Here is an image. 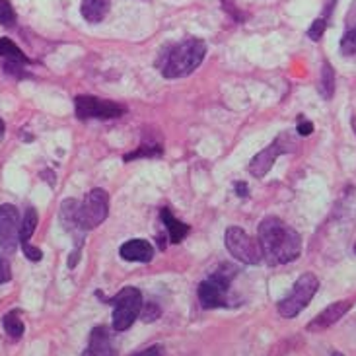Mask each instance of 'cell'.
<instances>
[{
    "mask_svg": "<svg viewBox=\"0 0 356 356\" xmlns=\"http://www.w3.org/2000/svg\"><path fill=\"white\" fill-rule=\"evenodd\" d=\"M131 356H165L164 347H160V345H152V347L145 348V350H140V353H135V355Z\"/></svg>",
    "mask_w": 356,
    "mask_h": 356,
    "instance_id": "obj_28",
    "label": "cell"
},
{
    "mask_svg": "<svg viewBox=\"0 0 356 356\" xmlns=\"http://www.w3.org/2000/svg\"><path fill=\"white\" fill-rule=\"evenodd\" d=\"M160 216H162V220H164L165 232H168V236H170V241L172 243H181L185 238H187V234H189V226L181 222L179 218H175L174 214L170 212V209H162L160 212Z\"/></svg>",
    "mask_w": 356,
    "mask_h": 356,
    "instance_id": "obj_16",
    "label": "cell"
},
{
    "mask_svg": "<svg viewBox=\"0 0 356 356\" xmlns=\"http://www.w3.org/2000/svg\"><path fill=\"white\" fill-rule=\"evenodd\" d=\"M236 275H238V269L230 263H222L218 265V269L212 270L211 277L202 280L197 290V296H199L202 308L214 309L228 306V292H230V284Z\"/></svg>",
    "mask_w": 356,
    "mask_h": 356,
    "instance_id": "obj_3",
    "label": "cell"
},
{
    "mask_svg": "<svg viewBox=\"0 0 356 356\" xmlns=\"http://www.w3.org/2000/svg\"><path fill=\"white\" fill-rule=\"evenodd\" d=\"M74 109H76V117L82 121L88 119H119L127 113L123 106H119L115 102L109 99H99L94 96H78L74 99Z\"/></svg>",
    "mask_w": 356,
    "mask_h": 356,
    "instance_id": "obj_8",
    "label": "cell"
},
{
    "mask_svg": "<svg viewBox=\"0 0 356 356\" xmlns=\"http://www.w3.org/2000/svg\"><path fill=\"white\" fill-rule=\"evenodd\" d=\"M236 193H238L240 197H248V195H250V189H248V185L243 181H238L236 183Z\"/></svg>",
    "mask_w": 356,
    "mask_h": 356,
    "instance_id": "obj_31",
    "label": "cell"
},
{
    "mask_svg": "<svg viewBox=\"0 0 356 356\" xmlns=\"http://www.w3.org/2000/svg\"><path fill=\"white\" fill-rule=\"evenodd\" d=\"M298 135L300 136H309L312 133H314V123L312 121H306V119H300V123H298Z\"/></svg>",
    "mask_w": 356,
    "mask_h": 356,
    "instance_id": "obj_29",
    "label": "cell"
},
{
    "mask_svg": "<svg viewBox=\"0 0 356 356\" xmlns=\"http://www.w3.org/2000/svg\"><path fill=\"white\" fill-rule=\"evenodd\" d=\"M19 243V214L14 204L0 207V257H12Z\"/></svg>",
    "mask_w": 356,
    "mask_h": 356,
    "instance_id": "obj_10",
    "label": "cell"
},
{
    "mask_svg": "<svg viewBox=\"0 0 356 356\" xmlns=\"http://www.w3.org/2000/svg\"><path fill=\"white\" fill-rule=\"evenodd\" d=\"M220 2H222V8L226 10V12H230L232 16H234L236 19L240 18V12H238V8H236V2H234V0H220Z\"/></svg>",
    "mask_w": 356,
    "mask_h": 356,
    "instance_id": "obj_30",
    "label": "cell"
},
{
    "mask_svg": "<svg viewBox=\"0 0 356 356\" xmlns=\"http://www.w3.org/2000/svg\"><path fill=\"white\" fill-rule=\"evenodd\" d=\"M224 243H226V250L230 251L232 257H236L243 265H259L263 261L259 241L251 240L250 236L238 226H230L226 230Z\"/></svg>",
    "mask_w": 356,
    "mask_h": 356,
    "instance_id": "obj_7",
    "label": "cell"
},
{
    "mask_svg": "<svg viewBox=\"0 0 356 356\" xmlns=\"http://www.w3.org/2000/svg\"><path fill=\"white\" fill-rule=\"evenodd\" d=\"M140 314H143V321H148V323H150V321H154L156 318H160L162 312H160V308H158L156 304H143V312H140Z\"/></svg>",
    "mask_w": 356,
    "mask_h": 356,
    "instance_id": "obj_26",
    "label": "cell"
},
{
    "mask_svg": "<svg viewBox=\"0 0 356 356\" xmlns=\"http://www.w3.org/2000/svg\"><path fill=\"white\" fill-rule=\"evenodd\" d=\"M35 228H38V212H35V209L29 207V209H26V214H24L22 224H19V243L31 240Z\"/></svg>",
    "mask_w": 356,
    "mask_h": 356,
    "instance_id": "obj_20",
    "label": "cell"
},
{
    "mask_svg": "<svg viewBox=\"0 0 356 356\" xmlns=\"http://www.w3.org/2000/svg\"><path fill=\"white\" fill-rule=\"evenodd\" d=\"M259 248L267 265H286L300 257L302 238L284 220L277 216H267L259 224Z\"/></svg>",
    "mask_w": 356,
    "mask_h": 356,
    "instance_id": "obj_1",
    "label": "cell"
},
{
    "mask_svg": "<svg viewBox=\"0 0 356 356\" xmlns=\"http://www.w3.org/2000/svg\"><path fill=\"white\" fill-rule=\"evenodd\" d=\"M109 8H111L109 0H82V4H80L82 18L86 19L88 24L104 22L107 14H109Z\"/></svg>",
    "mask_w": 356,
    "mask_h": 356,
    "instance_id": "obj_15",
    "label": "cell"
},
{
    "mask_svg": "<svg viewBox=\"0 0 356 356\" xmlns=\"http://www.w3.org/2000/svg\"><path fill=\"white\" fill-rule=\"evenodd\" d=\"M207 55V43L199 38H187L170 49V53L162 60V76L168 80L189 76L201 67Z\"/></svg>",
    "mask_w": 356,
    "mask_h": 356,
    "instance_id": "obj_2",
    "label": "cell"
},
{
    "mask_svg": "<svg viewBox=\"0 0 356 356\" xmlns=\"http://www.w3.org/2000/svg\"><path fill=\"white\" fill-rule=\"evenodd\" d=\"M4 133H6V127H4V121L0 119V140L4 138Z\"/></svg>",
    "mask_w": 356,
    "mask_h": 356,
    "instance_id": "obj_32",
    "label": "cell"
},
{
    "mask_svg": "<svg viewBox=\"0 0 356 356\" xmlns=\"http://www.w3.org/2000/svg\"><path fill=\"white\" fill-rule=\"evenodd\" d=\"M296 150V143L292 140V136L289 133H280L267 148H263L259 154L253 156V160L250 162V174L253 177H265L269 174L270 168L275 165V160L282 154H290Z\"/></svg>",
    "mask_w": 356,
    "mask_h": 356,
    "instance_id": "obj_6",
    "label": "cell"
},
{
    "mask_svg": "<svg viewBox=\"0 0 356 356\" xmlns=\"http://www.w3.org/2000/svg\"><path fill=\"white\" fill-rule=\"evenodd\" d=\"M325 29H327V18L323 16V18H318L314 24H312V26H309L308 38L312 39V41H319L321 35L325 33Z\"/></svg>",
    "mask_w": 356,
    "mask_h": 356,
    "instance_id": "obj_24",
    "label": "cell"
},
{
    "mask_svg": "<svg viewBox=\"0 0 356 356\" xmlns=\"http://www.w3.org/2000/svg\"><path fill=\"white\" fill-rule=\"evenodd\" d=\"M58 218H60L63 228L74 238L76 250H82L84 238H86L88 232L84 230V226H82V222H80V201H76V199H67V201L60 202Z\"/></svg>",
    "mask_w": 356,
    "mask_h": 356,
    "instance_id": "obj_11",
    "label": "cell"
},
{
    "mask_svg": "<svg viewBox=\"0 0 356 356\" xmlns=\"http://www.w3.org/2000/svg\"><path fill=\"white\" fill-rule=\"evenodd\" d=\"M109 212V195L106 189H92L80 202V222L84 230L90 232L97 228L107 218Z\"/></svg>",
    "mask_w": 356,
    "mask_h": 356,
    "instance_id": "obj_9",
    "label": "cell"
},
{
    "mask_svg": "<svg viewBox=\"0 0 356 356\" xmlns=\"http://www.w3.org/2000/svg\"><path fill=\"white\" fill-rule=\"evenodd\" d=\"M22 251H24V255L28 257L29 261H33V263H38V261L43 259V251L35 248V245H31L29 241H24L22 243Z\"/></svg>",
    "mask_w": 356,
    "mask_h": 356,
    "instance_id": "obj_25",
    "label": "cell"
},
{
    "mask_svg": "<svg viewBox=\"0 0 356 356\" xmlns=\"http://www.w3.org/2000/svg\"><path fill=\"white\" fill-rule=\"evenodd\" d=\"M111 306H113V318H111L113 319V329L127 331L143 312V294L135 286H125L113 296Z\"/></svg>",
    "mask_w": 356,
    "mask_h": 356,
    "instance_id": "obj_5",
    "label": "cell"
},
{
    "mask_svg": "<svg viewBox=\"0 0 356 356\" xmlns=\"http://www.w3.org/2000/svg\"><path fill=\"white\" fill-rule=\"evenodd\" d=\"M350 308H353V302H350V300H339L335 304L327 306L319 316H316V319H312L306 329L312 331V333L325 331V329H329L331 325H335L339 319L343 318Z\"/></svg>",
    "mask_w": 356,
    "mask_h": 356,
    "instance_id": "obj_12",
    "label": "cell"
},
{
    "mask_svg": "<svg viewBox=\"0 0 356 356\" xmlns=\"http://www.w3.org/2000/svg\"><path fill=\"white\" fill-rule=\"evenodd\" d=\"M16 12L14 6L10 4V0H0V24L4 28H14L16 26Z\"/></svg>",
    "mask_w": 356,
    "mask_h": 356,
    "instance_id": "obj_22",
    "label": "cell"
},
{
    "mask_svg": "<svg viewBox=\"0 0 356 356\" xmlns=\"http://www.w3.org/2000/svg\"><path fill=\"white\" fill-rule=\"evenodd\" d=\"M331 356H345V355H343V353H339V350H333V353H331Z\"/></svg>",
    "mask_w": 356,
    "mask_h": 356,
    "instance_id": "obj_33",
    "label": "cell"
},
{
    "mask_svg": "<svg viewBox=\"0 0 356 356\" xmlns=\"http://www.w3.org/2000/svg\"><path fill=\"white\" fill-rule=\"evenodd\" d=\"M318 277H316L314 273H304V275L296 280V284H294V289H292V292H290L289 296L279 302L280 316L284 319H292L296 318V316H300L304 309L308 308V304L312 302V298L318 294Z\"/></svg>",
    "mask_w": 356,
    "mask_h": 356,
    "instance_id": "obj_4",
    "label": "cell"
},
{
    "mask_svg": "<svg viewBox=\"0 0 356 356\" xmlns=\"http://www.w3.org/2000/svg\"><path fill=\"white\" fill-rule=\"evenodd\" d=\"M121 257L131 263H150L154 259V248L146 240H129L121 245Z\"/></svg>",
    "mask_w": 356,
    "mask_h": 356,
    "instance_id": "obj_13",
    "label": "cell"
},
{
    "mask_svg": "<svg viewBox=\"0 0 356 356\" xmlns=\"http://www.w3.org/2000/svg\"><path fill=\"white\" fill-rule=\"evenodd\" d=\"M162 154V146L160 145H143L136 148L135 152L127 154L123 160L129 162V160H136V158H152V156H160Z\"/></svg>",
    "mask_w": 356,
    "mask_h": 356,
    "instance_id": "obj_21",
    "label": "cell"
},
{
    "mask_svg": "<svg viewBox=\"0 0 356 356\" xmlns=\"http://www.w3.org/2000/svg\"><path fill=\"white\" fill-rule=\"evenodd\" d=\"M0 57L6 63H14V65H29V58L22 53V49L8 38L0 39Z\"/></svg>",
    "mask_w": 356,
    "mask_h": 356,
    "instance_id": "obj_17",
    "label": "cell"
},
{
    "mask_svg": "<svg viewBox=\"0 0 356 356\" xmlns=\"http://www.w3.org/2000/svg\"><path fill=\"white\" fill-rule=\"evenodd\" d=\"M355 253H356V245H355Z\"/></svg>",
    "mask_w": 356,
    "mask_h": 356,
    "instance_id": "obj_34",
    "label": "cell"
},
{
    "mask_svg": "<svg viewBox=\"0 0 356 356\" xmlns=\"http://www.w3.org/2000/svg\"><path fill=\"white\" fill-rule=\"evenodd\" d=\"M84 356H115L107 327H96L92 331Z\"/></svg>",
    "mask_w": 356,
    "mask_h": 356,
    "instance_id": "obj_14",
    "label": "cell"
},
{
    "mask_svg": "<svg viewBox=\"0 0 356 356\" xmlns=\"http://www.w3.org/2000/svg\"><path fill=\"white\" fill-rule=\"evenodd\" d=\"M319 92L325 99H331L335 94V70L329 65L327 60L323 63L321 68V80H319Z\"/></svg>",
    "mask_w": 356,
    "mask_h": 356,
    "instance_id": "obj_19",
    "label": "cell"
},
{
    "mask_svg": "<svg viewBox=\"0 0 356 356\" xmlns=\"http://www.w3.org/2000/svg\"><path fill=\"white\" fill-rule=\"evenodd\" d=\"M2 327L6 331V335L12 339H19L24 335V321H22V314L19 309H12L4 318H2Z\"/></svg>",
    "mask_w": 356,
    "mask_h": 356,
    "instance_id": "obj_18",
    "label": "cell"
},
{
    "mask_svg": "<svg viewBox=\"0 0 356 356\" xmlns=\"http://www.w3.org/2000/svg\"><path fill=\"white\" fill-rule=\"evenodd\" d=\"M341 53L343 55H356V26L345 31V35L341 39Z\"/></svg>",
    "mask_w": 356,
    "mask_h": 356,
    "instance_id": "obj_23",
    "label": "cell"
},
{
    "mask_svg": "<svg viewBox=\"0 0 356 356\" xmlns=\"http://www.w3.org/2000/svg\"><path fill=\"white\" fill-rule=\"evenodd\" d=\"M12 279V269H10L8 257H0V284L8 282Z\"/></svg>",
    "mask_w": 356,
    "mask_h": 356,
    "instance_id": "obj_27",
    "label": "cell"
}]
</instances>
